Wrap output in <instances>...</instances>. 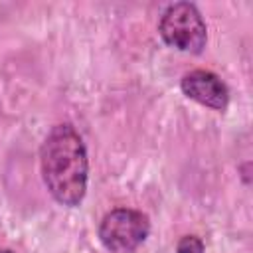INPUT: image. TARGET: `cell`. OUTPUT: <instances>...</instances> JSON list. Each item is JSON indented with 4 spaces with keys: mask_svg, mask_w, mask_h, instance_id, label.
<instances>
[{
    "mask_svg": "<svg viewBox=\"0 0 253 253\" xmlns=\"http://www.w3.org/2000/svg\"><path fill=\"white\" fill-rule=\"evenodd\" d=\"M42 180L51 198L65 206H81L87 194L89 160L81 134L69 123L55 125L40 148Z\"/></svg>",
    "mask_w": 253,
    "mask_h": 253,
    "instance_id": "1",
    "label": "cell"
},
{
    "mask_svg": "<svg viewBox=\"0 0 253 253\" xmlns=\"http://www.w3.org/2000/svg\"><path fill=\"white\" fill-rule=\"evenodd\" d=\"M162 42L184 53H202L208 42V26L192 2L170 4L158 22Z\"/></svg>",
    "mask_w": 253,
    "mask_h": 253,
    "instance_id": "2",
    "label": "cell"
},
{
    "mask_svg": "<svg viewBox=\"0 0 253 253\" xmlns=\"http://www.w3.org/2000/svg\"><path fill=\"white\" fill-rule=\"evenodd\" d=\"M150 233L146 213L132 208H115L99 223V239L111 253H132Z\"/></svg>",
    "mask_w": 253,
    "mask_h": 253,
    "instance_id": "3",
    "label": "cell"
},
{
    "mask_svg": "<svg viewBox=\"0 0 253 253\" xmlns=\"http://www.w3.org/2000/svg\"><path fill=\"white\" fill-rule=\"evenodd\" d=\"M182 93L213 111H225L229 105V89L227 85L208 69H194L186 73L180 81Z\"/></svg>",
    "mask_w": 253,
    "mask_h": 253,
    "instance_id": "4",
    "label": "cell"
},
{
    "mask_svg": "<svg viewBox=\"0 0 253 253\" xmlns=\"http://www.w3.org/2000/svg\"><path fill=\"white\" fill-rule=\"evenodd\" d=\"M204 241L198 235H184L176 245V253H204Z\"/></svg>",
    "mask_w": 253,
    "mask_h": 253,
    "instance_id": "5",
    "label": "cell"
},
{
    "mask_svg": "<svg viewBox=\"0 0 253 253\" xmlns=\"http://www.w3.org/2000/svg\"><path fill=\"white\" fill-rule=\"evenodd\" d=\"M0 253H14V251H12V249H2V247H0Z\"/></svg>",
    "mask_w": 253,
    "mask_h": 253,
    "instance_id": "6",
    "label": "cell"
}]
</instances>
